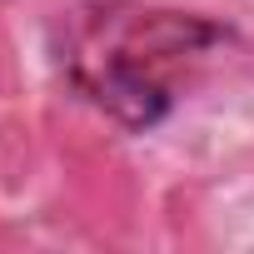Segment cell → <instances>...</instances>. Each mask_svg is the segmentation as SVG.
<instances>
[{
	"label": "cell",
	"mask_w": 254,
	"mask_h": 254,
	"mask_svg": "<svg viewBox=\"0 0 254 254\" xmlns=\"http://www.w3.org/2000/svg\"><path fill=\"white\" fill-rule=\"evenodd\" d=\"M229 40V25L194 10L95 0L70 10L60 65L80 100L120 120L125 130H155Z\"/></svg>",
	"instance_id": "obj_1"
}]
</instances>
